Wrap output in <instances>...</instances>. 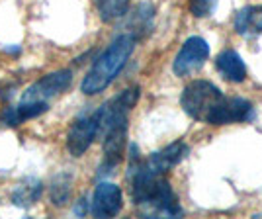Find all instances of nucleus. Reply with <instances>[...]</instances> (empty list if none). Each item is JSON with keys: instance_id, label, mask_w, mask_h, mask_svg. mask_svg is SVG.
Segmentation results:
<instances>
[{"instance_id": "nucleus-1", "label": "nucleus", "mask_w": 262, "mask_h": 219, "mask_svg": "<svg viewBox=\"0 0 262 219\" xmlns=\"http://www.w3.org/2000/svg\"><path fill=\"white\" fill-rule=\"evenodd\" d=\"M182 110L192 120L209 125L247 123L254 120V108L245 98H227L215 84L208 80H194L182 90Z\"/></svg>"}, {"instance_id": "nucleus-2", "label": "nucleus", "mask_w": 262, "mask_h": 219, "mask_svg": "<svg viewBox=\"0 0 262 219\" xmlns=\"http://www.w3.org/2000/svg\"><path fill=\"white\" fill-rule=\"evenodd\" d=\"M129 182H131V200L135 206L153 209L155 213L176 217L182 213L178 198L172 192L164 174L153 170L147 161H143L137 145L129 147Z\"/></svg>"}, {"instance_id": "nucleus-3", "label": "nucleus", "mask_w": 262, "mask_h": 219, "mask_svg": "<svg viewBox=\"0 0 262 219\" xmlns=\"http://www.w3.org/2000/svg\"><path fill=\"white\" fill-rule=\"evenodd\" d=\"M137 100H139V86H131L104 104V118L100 129L104 164L98 168L102 170V174H110L123 159V151L127 145L129 112L137 104Z\"/></svg>"}, {"instance_id": "nucleus-4", "label": "nucleus", "mask_w": 262, "mask_h": 219, "mask_svg": "<svg viewBox=\"0 0 262 219\" xmlns=\"http://www.w3.org/2000/svg\"><path fill=\"white\" fill-rule=\"evenodd\" d=\"M135 37L131 33H121L118 35L112 43L104 49V53L98 59H94L92 67L88 69L82 82H80V90L86 96H96L100 92H104L106 88L116 80V77L121 73V69L129 61L131 53L135 49Z\"/></svg>"}, {"instance_id": "nucleus-5", "label": "nucleus", "mask_w": 262, "mask_h": 219, "mask_svg": "<svg viewBox=\"0 0 262 219\" xmlns=\"http://www.w3.org/2000/svg\"><path fill=\"white\" fill-rule=\"evenodd\" d=\"M102 118H104V106H100L98 110H94L90 114H82L73 121L71 129L67 133V149L75 159L86 153L94 139L100 135Z\"/></svg>"}, {"instance_id": "nucleus-6", "label": "nucleus", "mask_w": 262, "mask_h": 219, "mask_svg": "<svg viewBox=\"0 0 262 219\" xmlns=\"http://www.w3.org/2000/svg\"><path fill=\"white\" fill-rule=\"evenodd\" d=\"M73 84V71L69 69H61L41 77L35 80L32 86L24 90L20 102H43L49 104V100L57 98L59 94H63L67 88Z\"/></svg>"}, {"instance_id": "nucleus-7", "label": "nucleus", "mask_w": 262, "mask_h": 219, "mask_svg": "<svg viewBox=\"0 0 262 219\" xmlns=\"http://www.w3.org/2000/svg\"><path fill=\"white\" fill-rule=\"evenodd\" d=\"M209 57V45L206 39L202 37H188L184 41V45L180 47L178 55L174 57V63H172V71H174L176 77H188V75H194L198 73L204 63L208 61Z\"/></svg>"}, {"instance_id": "nucleus-8", "label": "nucleus", "mask_w": 262, "mask_h": 219, "mask_svg": "<svg viewBox=\"0 0 262 219\" xmlns=\"http://www.w3.org/2000/svg\"><path fill=\"white\" fill-rule=\"evenodd\" d=\"M123 194L121 188L114 182H100L90 202V211L96 217H114L121 211Z\"/></svg>"}, {"instance_id": "nucleus-9", "label": "nucleus", "mask_w": 262, "mask_h": 219, "mask_svg": "<svg viewBox=\"0 0 262 219\" xmlns=\"http://www.w3.org/2000/svg\"><path fill=\"white\" fill-rule=\"evenodd\" d=\"M188 151H190V149H188L186 143H182V141L170 143L168 147H164V149L151 155V157L147 159V164H149L153 170H157V172L166 174L170 168H174L176 164L184 161Z\"/></svg>"}, {"instance_id": "nucleus-10", "label": "nucleus", "mask_w": 262, "mask_h": 219, "mask_svg": "<svg viewBox=\"0 0 262 219\" xmlns=\"http://www.w3.org/2000/svg\"><path fill=\"white\" fill-rule=\"evenodd\" d=\"M215 67L221 73V77L227 78L229 82H243L247 78V67L241 55L233 49H225L215 57Z\"/></svg>"}, {"instance_id": "nucleus-11", "label": "nucleus", "mask_w": 262, "mask_h": 219, "mask_svg": "<svg viewBox=\"0 0 262 219\" xmlns=\"http://www.w3.org/2000/svg\"><path fill=\"white\" fill-rule=\"evenodd\" d=\"M235 32L245 37L262 33V6H245L235 16Z\"/></svg>"}, {"instance_id": "nucleus-12", "label": "nucleus", "mask_w": 262, "mask_h": 219, "mask_svg": "<svg viewBox=\"0 0 262 219\" xmlns=\"http://www.w3.org/2000/svg\"><path fill=\"white\" fill-rule=\"evenodd\" d=\"M41 192H43V186L37 178H26L12 190V202L18 208H32L39 200Z\"/></svg>"}, {"instance_id": "nucleus-13", "label": "nucleus", "mask_w": 262, "mask_h": 219, "mask_svg": "<svg viewBox=\"0 0 262 219\" xmlns=\"http://www.w3.org/2000/svg\"><path fill=\"white\" fill-rule=\"evenodd\" d=\"M131 35L135 39H141L153 28V6L151 4H139L129 20Z\"/></svg>"}, {"instance_id": "nucleus-14", "label": "nucleus", "mask_w": 262, "mask_h": 219, "mask_svg": "<svg viewBox=\"0 0 262 219\" xmlns=\"http://www.w3.org/2000/svg\"><path fill=\"white\" fill-rule=\"evenodd\" d=\"M94 4L104 24L118 22L129 10V0H94Z\"/></svg>"}, {"instance_id": "nucleus-15", "label": "nucleus", "mask_w": 262, "mask_h": 219, "mask_svg": "<svg viewBox=\"0 0 262 219\" xmlns=\"http://www.w3.org/2000/svg\"><path fill=\"white\" fill-rule=\"evenodd\" d=\"M71 198V180L65 174L57 176L51 184V200L55 206H65Z\"/></svg>"}, {"instance_id": "nucleus-16", "label": "nucleus", "mask_w": 262, "mask_h": 219, "mask_svg": "<svg viewBox=\"0 0 262 219\" xmlns=\"http://www.w3.org/2000/svg\"><path fill=\"white\" fill-rule=\"evenodd\" d=\"M217 0H190V12L196 18H206L215 8Z\"/></svg>"}, {"instance_id": "nucleus-17", "label": "nucleus", "mask_w": 262, "mask_h": 219, "mask_svg": "<svg viewBox=\"0 0 262 219\" xmlns=\"http://www.w3.org/2000/svg\"><path fill=\"white\" fill-rule=\"evenodd\" d=\"M86 200H80V204H78V208L75 209V213H77V215H82V213H86Z\"/></svg>"}]
</instances>
